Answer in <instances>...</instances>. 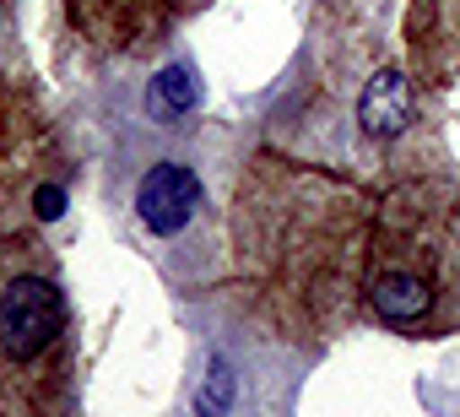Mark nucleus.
I'll use <instances>...</instances> for the list:
<instances>
[{"instance_id": "5", "label": "nucleus", "mask_w": 460, "mask_h": 417, "mask_svg": "<svg viewBox=\"0 0 460 417\" xmlns=\"http://www.w3.org/2000/svg\"><path fill=\"white\" fill-rule=\"evenodd\" d=\"M76 401V309L55 250L0 234V417H66Z\"/></svg>"}, {"instance_id": "3", "label": "nucleus", "mask_w": 460, "mask_h": 417, "mask_svg": "<svg viewBox=\"0 0 460 417\" xmlns=\"http://www.w3.org/2000/svg\"><path fill=\"white\" fill-rule=\"evenodd\" d=\"M363 320L417 342L460 331V184L406 173L379 190L363 255Z\"/></svg>"}, {"instance_id": "12", "label": "nucleus", "mask_w": 460, "mask_h": 417, "mask_svg": "<svg viewBox=\"0 0 460 417\" xmlns=\"http://www.w3.org/2000/svg\"><path fill=\"white\" fill-rule=\"evenodd\" d=\"M173 6H179V17H190V0H173Z\"/></svg>"}, {"instance_id": "2", "label": "nucleus", "mask_w": 460, "mask_h": 417, "mask_svg": "<svg viewBox=\"0 0 460 417\" xmlns=\"http://www.w3.org/2000/svg\"><path fill=\"white\" fill-rule=\"evenodd\" d=\"M422 130V87L395 39V0H320L266 120V146L385 190L417 173Z\"/></svg>"}, {"instance_id": "6", "label": "nucleus", "mask_w": 460, "mask_h": 417, "mask_svg": "<svg viewBox=\"0 0 460 417\" xmlns=\"http://www.w3.org/2000/svg\"><path fill=\"white\" fill-rule=\"evenodd\" d=\"M125 212L130 234L173 288H217L234 261H227V212L211 206V168L190 146V136L157 141L130 173H125Z\"/></svg>"}, {"instance_id": "8", "label": "nucleus", "mask_w": 460, "mask_h": 417, "mask_svg": "<svg viewBox=\"0 0 460 417\" xmlns=\"http://www.w3.org/2000/svg\"><path fill=\"white\" fill-rule=\"evenodd\" d=\"M401 44L422 93L449 87L460 76V0H406Z\"/></svg>"}, {"instance_id": "7", "label": "nucleus", "mask_w": 460, "mask_h": 417, "mask_svg": "<svg viewBox=\"0 0 460 417\" xmlns=\"http://www.w3.org/2000/svg\"><path fill=\"white\" fill-rule=\"evenodd\" d=\"M66 17L93 55L141 60L168 39L179 6L173 0H66Z\"/></svg>"}, {"instance_id": "4", "label": "nucleus", "mask_w": 460, "mask_h": 417, "mask_svg": "<svg viewBox=\"0 0 460 417\" xmlns=\"http://www.w3.org/2000/svg\"><path fill=\"white\" fill-rule=\"evenodd\" d=\"M190 331L195 347L168 417H293L314 352L288 342L234 282L200 293Z\"/></svg>"}, {"instance_id": "11", "label": "nucleus", "mask_w": 460, "mask_h": 417, "mask_svg": "<svg viewBox=\"0 0 460 417\" xmlns=\"http://www.w3.org/2000/svg\"><path fill=\"white\" fill-rule=\"evenodd\" d=\"M6 82V76H0ZM6 146H12V114H6V93H0V157H6Z\"/></svg>"}, {"instance_id": "9", "label": "nucleus", "mask_w": 460, "mask_h": 417, "mask_svg": "<svg viewBox=\"0 0 460 417\" xmlns=\"http://www.w3.org/2000/svg\"><path fill=\"white\" fill-rule=\"evenodd\" d=\"M195 103H200V82H195L190 60H168V66H157V71L146 76V120L173 125V120H184Z\"/></svg>"}, {"instance_id": "10", "label": "nucleus", "mask_w": 460, "mask_h": 417, "mask_svg": "<svg viewBox=\"0 0 460 417\" xmlns=\"http://www.w3.org/2000/svg\"><path fill=\"white\" fill-rule=\"evenodd\" d=\"M22 71V0H0V76Z\"/></svg>"}, {"instance_id": "1", "label": "nucleus", "mask_w": 460, "mask_h": 417, "mask_svg": "<svg viewBox=\"0 0 460 417\" xmlns=\"http://www.w3.org/2000/svg\"><path fill=\"white\" fill-rule=\"evenodd\" d=\"M379 195L347 173L261 146L227 195L234 288L304 352L363 315V255Z\"/></svg>"}]
</instances>
